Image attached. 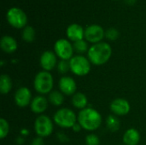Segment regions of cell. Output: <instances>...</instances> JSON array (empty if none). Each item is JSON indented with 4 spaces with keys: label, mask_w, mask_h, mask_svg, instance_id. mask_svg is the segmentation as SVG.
Instances as JSON below:
<instances>
[{
    "label": "cell",
    "mask_w": 146,
    "mask_h": 145,
    "mask_svg": "<svg viewBox=\"0 0 146 145\" xmlns=\"http://www.w3.org/2000/svg\"><path fill=\"white\" fill-rule=\"evenodd\" d=\"M39 63L43 70L50 72L57 66V58L55 52L50 50L44 51L39 59Z\"/></svg>",
    "instance_id": "cell-13"
},
{
    "label": "cell",
    "mask_w": 146,
    "mask_h": 145,
    "mask_svg": "<svg viewBox=\"0 0 146 145\" xmlns=\"http://www.w3.org/2000/svg\"><path fill=\"white\" fill-rule=\"evenodd\" d=\"M34 38H35V31L34 29L30 26H25L23 32H22V38L27 42V43H31L34 40Z\"/></svg>",
    "instance_id": "cell-23"
},
{
    "label": "cell",
    "mask_w": 146,
    "mask_h": 145,
    "mask_svg": "<svg viewBox=\"0 0 146 145\" xmlns=\"http://www.w3.org/2000/svg\"><path fill=\"white\" fill-rule=\"evenodd\" d=\"M67 36L71 40L76 42L82 40L85 37V31L83 27L78 24H72L67 28Z\"/></svg>",
    "instance_id": "cell-15"
},
{
    "label": "cell",
    "mask_w": 146,
    "mask_h": 145,
    "mask_svg": "<svg viewBox=\"0 0 146 145\" xmlns=\"http://www.w3.org/2000/svg\"><path fill=\"white\" fill-rule=\"evenodd\" d=\"M103 118L101 114L95 109L87 107L80 110L77 115V122L82 129L88 132L98 130L102 125Z\"/></svg>",
    "instance_id": "cell-1"
},
{
    "label": "cell",
    "mask_w": 146,
    "mask_h": 145,
    "mask_svg": "<svg viewBox=\"0 0 146 145\" xmlns=\"http://www.w3.org/2000/svg\"><path fill=\"white\" fill-rule=\"evenodd\" d=\"M57 138H58L59 141L62 142V143H65V142H68V141L69 140L68 138L64 133H62V132H59V133L57 134Z\"/></svg>",
    "instance_id": "cell-29"
},
{
    "label": "cell",
    "mask_w": 146,
    "mask_h": 145,
    "mask_svg": "<svg viewBox=\"0 0 146 145\" xmlns=\"http://www.w3.org/2000/svg\"><path fill=\"white\" fill-rule=\"evenodd\" d=\"M135 1H136V0H126L127 3V4H130V5H133V4L135 3Z\"/></svg>",
    "instance_id": "cell-31"
},
{
    "label": "cell",
    "mask_w": 146,
    "mask_h": 145,
    "mask_svg": "<svg viewBox=\"0 0 146 145\" xmlns=\"http://www.w3.org/2000/svg\"><path fill=\"white\" fill-rule=\"evenodd\" d=\"M57 71L59 73L61 74H66L68 71H70V64H69V61H66V60H61L60 62H58L57 66H56Z\"/></svg>",
    "instance_id": "cell-25"
},
{
    "label": "cell",
    "mask_w": 146,
    "mask_h": 145,
    "mask_svg": "<svg viewBox=\"0 0 146 145\" xmlns=\"http://www.w3.org/2000/svg\"><path fill=\"white\" fill-rule=\"evenodd\" d=\"M31 145H44V142L43 138L41 137H36L32 140Z\"/></svg>",
    "instance_id": "cell-28"
},
{
    "label": "cell",
    "mask_w": 146,
    "mask_h": 145,
    "mask_svg": "<svg viewBox=\"0 0 146 145\" xmlns=\"http://www.w3.org/2000/svg\"><path fill=\"white\" fill-rule=\"evenodd\" d=\"M106 126L111 132H116L120 130L121 123L118 117L115 115H110L106 118Z\"/></svg>",
    "instance_id": "cell-21"
},
{
    "label": "cell",
    "mask_w": 146,
    "mask_h": 145,
    "mask_svg": "<svg viewBox=\"0 0 146 145\" xmlns=\"http://www.w3.org/2000/svg\"><path fill=\"white\" fill-rule=\"evenodd\" d=\"M112 56L111 46L105 42L92 44L87 52V57L92 64L102 66L109 62Z\"/></svg>",
    "instance_id": "cell-2"
},
{
    "label": "cell",
    "mask_w": 146,
    "mask_h": 145,
    "mask_svg": "<svg viewBox=\"0 0 146 145\" xmlns=\"http://www.w3.org/2000/svg\"><path fill=\"white\" fill-rule=\"evenodd\" d=\"M49 103L53 106L59 107L64 102V95L60 91H52L48 97Z\"/></svg>",
    "instance_id": "cell-20"
},
{
    "label": "cell",
    "mask_w": 146,
    "mask_h": 145,
    "mask_svg": "<svg viewBox=\"0 0 146 145\" xmlns=\"http://www.w3.org/2000/svg\"><path fill=\"white\" fill-rule=\"evenodd\" d=\"M7 20L9 23L15 28H22L26 26L27 17L26 14L18 8H11L7 13Z\"/></svg>",
    "instance_id": "cell-8"
},
{
    "label": "cell",
    "mask_w": 146,
    "mask_h": 145,
    "mask_svg": "<svg viewBox=\"0 0 146 145\" xmlns=\"http://www.w3.org/2000/svg\"><path fill=\"white\" fill-rule=\"evenodd\" d=\"M9 132V124L4 118L0 119V138H5Z\"/></svg>",
    "instance_id": "cell-24"
},
{
    "label": "cell",
    "mask_w": 146,
    "mask_h": 145,
    "mask_svg": "<svg viewBox=\"0 0 146 145\" xmlns=\"http://www.w3.org/2000/svg\"><path fill=\"white\" fill-rule=\"evenodd\" d=\"M72 104L74 108L78 109H84L87 108L88 99L87 97L82 92H76L74 96H72Z\"/></svg>",
    "instance_id": "cell-18"
},
{
    "label": "cell",
    "mask_w": 146,
    "mask_h": 145,
    "mask_svg": "<svg viewBox=\"0 0 146 145\" xmlns=\"http://www.w3.org/2000/svg\"><path fill=\"white\" fill-rule=\"evenodd\" d=\"M55 124L62 128H72L77 123V115L75 112L68 108L59 109L53 116Z\"/></svg>",
    "instance_id": "cell-4"
},
{
    "label": "cell",
    "mask_w": 146,
    "mask_h": 145,
    "mask_svg": "<svg viewBox=\"0 0 146 145\" xmlns=\"http://www.w3.org/2000/svg\"><path fill=\"white\" fill-rule=\"evenodd\" d=\"M0 45H1V49L3 50V51L8 54L14 53L17 50L16 40L11 36H8V35L3 36L1 39Z\"/></svg>",
    "instance_id": "cell-17"
},
{
    "label": "cell",
    "mask_w": 146,
    "mask_h": 145,
    "mask_svg": "<svg viewBox=\"0 0 146 145\" xmlns=\"http://www.w3.org/2000/svg\"><path fill=\"white\" fill-rule=\"evenodd\" d=\"M54 79L50 72L42 70L34 77L33 87L37 92L41 95L50 94L53 91Z\"/></svg>",
    "instance_id": "cell-3"
},
{
    "label": "cell",
    "mask_w": 146,
    "mask_h": 145,
    "mask_svg": "<svg viewBox=\"0 0 146 145\" xmlns=\"http://www.w3.org/2000/svg\"><path fill=\"white\" fill-rule=\"evenodd\" d=\"M60 91L65 96H74L76 93L77 84L70 76H62L58 82Z\"/></svg>",
    "instance_id": "cell-12"
},
{
    "label": "cell",
    "mask_w": 146,
    "mask_h": 145,
    "mask_svg": "<svg viewBox=\"0 0 146 145\" xmlns=\"http://www.w3.org/2000/svg\"><path fill=\"white\" fill-rule=\"evenodd\" d=\"M73 46H74V51H76L79 55L80 54H84L85 52H88V50H89L87 42L85 41L84 39L74 42Z\"/></svg>",
    "instance_id": "cell-22"
},
{
    "label": "cell",
    "mask_w": 146,
    "mask_h": 145,
    "mask_svg": "<svg viewBox=\"0 0 146 145\" xmlns=\"http://www.w3.org/2000/svg\"><path fill=\"white\" fill-rule=\"evenodd\" d=\"M105 36V32L102 26L99 25H92L89 26L85 30V38L86 41L92 44H98L102 41L104 37Z\"/></svg>",
    "instance_id": "cell-9"
},
{
    "label": "cell",
    "mask_w": 146,
    "mask_h": 145,
    "mask_svg": "<svg viewBox=\"0 0 146 145\" xmlns=\"http://www.w3.org/2000/svg\"><path fill=\"white\" fill-rule=\"evenodd\" d=\"M48 103H49V100L43 95L36 96L33 98L31 102L30 109L33 113L40 115H43V113H44L47 110L48 105H49Z\"/></svg>",
    "instance_id": "cell-14"
},
{
    "label": "cell",
    "mask_w": 146,
    "mask_h": 145,
    "mask_svg": "<svg viewBox=\"0 0 146 145\" xmlns=\"http://www.w3.org/2000/svg\"><path fill=\"white\" fill-rule=\"evenodd\" d=\"M70 71L76 76H86L91 71V62L88 57H86L82 55L74 56L69 60Z\"/></svg>",
    "instance_id": "cell-5"
},
{
    "label": "cell",
    "mask_w": 146,
    "mask_h": 145,
    "mask_svg": "<svg viewBox=\"0 0 146 145\" xmlns=\"http://www.w3.org/2000/svg\"><path fill=\"white\" fill-rule=\"evenodd\" d=\"M86 145H100V139L98 135L90 133L86 137Z\"/></svg>",
    "instance_id": "cell-26"
},
{
    "label": "cell",
    "mask_w": 146,
    "mask_h": 145,
    "mask_svg": "<svg viewBox=\"0 0 146 145\" xmlns=\"http://www.w3.org/2000/svg\"><path fill=\"white\" fill-rule=\"evenodd\" d=\"M125 145H138L140 141V133L136 128L127 129L122 138Z\"/></svg>",
    "instance_id": "cell-16"
},
{
    "label": "cell",
    "mask_w": 146,
    "mask_h": 145,
    "mask_svg": "<svg viewBox=\"0 0 146 145\" xmlns=\"http://www.w3.org/2000/svg\"><path fill=\"white\" fill-rule=\"evenodd\" d=\"M12 80L8 74H2L0 77V92L2 94H8L12 90Z\"/></svg>",
    "instance_id": "cell-19"
},
{
    "label": "cell",
    "mask_w": 146,
    "mask_h": 145,
    "mask_svg": "<svg viewBox=\"0 0 146 145\" xmlns=\"http://www.w3.org/2000/svg\"><path fill=\"white\" fill-rule=\"evenodd\" d=\"M54 50L57 57L61 60L69 61L74 56V46L71 43L64 38H61L55 43Z\"/></svg>",
    "instance_id": "cell-7"
},
{
    "label": "cell",
    "mask_w": 146,
    "mask_h": 145,
    "mask_svg": "<svg viewBox=\"0 0 146 145\" xmlns=\"http://www.w3.org/2000/svg\"><path fill=\"white\" fill-rule=\"evenodd\" d=\"M15 104L20 108H25L31 104V102L33 100L32 97V92L31 91L25 86L20 87L16 90L15 93Z\"/></svg>",
    "instance_id": "cell-11"
},
{
    "label": "cell",
    "mask_w": 146,
    "mask_h": 145,
    "mask_svg": "<svg viewBox=\"0 0 146 145\" xmlns=\"http://www.w3.org/2000/svg\"><path fill=\"white\" fill-rule=\"evenodd\" d=\"M54 130V124L50 118L45 115H38L34 121V131L38 137L47 138L50 136Z\"/></svg>",
    "instance_id": "cell-6"
},
{
    "label": "cell",
    "mask_w": 146,
    "mask_h": 145,
    "mask_svg": "<svg viewBox=\"0 0 146 145\" xmlns=\"http://www.w3.org/2000/svg\"><path fill=\"white\" fill-rule=\"evenodd\" d=\"M110 109L113 115L116 116H124L130 112L131 105L129 102L124 98H116L111 102Z\"/></svg>",
    "instance_id": "cell-10"
},
{
    "label": "cell",
    "mask_w": 146,
    "mask_h": 145,
    "mask_svg": "<svg viewBox=\"0 0 146 145\" xmlns=\"http://www.w3.org/2000/svg\"><path fill=\"white\" fill-rule=\"evenodd\" d=\"M72 129H73V131H74V132H80V130L82 129V127H81V126L77 122V123L72 127Z\"/></svg>",
    "instance_id": "cell-30"
},
{
    "label": "cell",
    "mask_w": 146,
    "mask_h": 145,
    "mask_svg": "<svg viewBox=\"0 0 146 145\" xmlns=\"http://www.w3.org/2000/svg\"><path fill=\"white\" fill-rule=\"evenodd\" d=\"M105 37L111 41L116 40L119 38V32L115 28H110L105 32Z\"/></svg>",
    "instance_id": "cell-27"
}]
</instances>
